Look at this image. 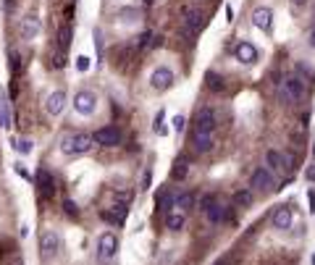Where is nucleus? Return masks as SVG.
<instances>
[{"label": "nucleus", "instance_id": "79ce46f5", "mask_svg": "<svg viewBox=\"0 0 315 265\" xmlns=\"http://www.w3.org/2000/svg\"><path fill=\"white\" fill-rule=\"evenodd\" d=\"M307 200H310V210H315V192L307 194Z\"/></svg>", "mask_w": 315, "mask_h": 265}, {"label": "nucleus", "instance_id": "dca6fc26", "mask_svg": "<svg viewBox=\"0 0 315 265\" xmlns=\"http://www.w3.org/2000/svg\"><path fill=\"white\" fill-rule=\"evenodd\" d=\"M192 145H195V153L205 155L216 147V137H213V134H205V132H192Z\"/></svg>", "mask_w": 315, "mask_h": 265}, {"label": "nucleus", "instance_id": "1a4fd4ad", "mask_svg": "<svg viewBox=\"0 0 315 265\" xmlns=\"http://www.w3.org/2000/svg\"><path fill=\"white\" fill-rule=\"evenodd\" d=\"M171 84H173V71L168 69V66H158V69L150 74V87L155 89V92H166Z\"/></svg>", "mask_w": 315, "mask_h": 265}, {"label": "nucleus", "instance_id": "a19ab883", "mask_svg": "<svg viewBox=\"0 0 315 265\" xmlns=\"http://www.w3.org/2000/svg\"><path fill=\"white\" fill-rule=\"evenodd\" d=\"M307 42H310V48L315 50V26L310 29V37H307Z\"/></svg>", "mask_w": 315, "mask_h": 265}, {"label": "nucleus", "instance_id": "6ab92c4d", "mask_svg": "<svg viewBox=\"0 0 315 265\" xmlns=\"http://www.w3.org/2000/svg\"><path fill=\"white\" fill-rule=\"evenodd\" d=\"M205 218L210 221L213 226H218V223H224V221H229V208L226 205H221V202H216L210 210L205 213Z\"/></svg>", "mask_w": 315, "mask_h": 265}, {"label": "nucleus", "instance_id": "f3484780", "mask_svg": "<svg viewBox=\"0 0 315 265\" xmlns=\"http://www.w3.org/2000/svg\"><path fill=\"white\" fill-rule=\"evenodd\" d=\"M202 21H205V16H202V11H197V8H189L184 13V29H187L189 34H197Z\"/></svg>", "mask_w": 315, "mask_h": 265}, {"label": "nucleus", "instance_id": "c85d7f7f", "mask_svg": "<svg viewBox=\"0 0 315 265\" xmlns=\"http://www.w3.org/2000/svg\"><path fill=\"white\" fill-rule=\"evenodd\" d=\"M0 126H11V113H8V103H5L3 92H0Z\"/></svg>", "mask_w": 315, "mask_h": 265}, {"label": "nucleus", "instance_id": "ddd939ff", "mask_svg": "<svg viewBox=\"0 0 315 265\" xmlns=\"http://www.w3.org/2000/svg\"><path fill=\"white\" fill-rule=\"evenodd\" d=\"M66 108V89H56V92L48 95V100H45V110H48V116H60Z\"/></svg>", "mask_w": 315, "mask_h": 265}, {"label": "nucleus", "instance_id": "9b49d317", "mask_svg": "<svg viewBox=\"0 0 315 265\" xmlns=\"http://www.w3.org/2000/svg\"><path fill=\"white\" fill-rule=\"evenodd\" d=\"M291 221H294V213H291V208H289V205H279V208H273V213H271V223H273V229L286 231V229H291Z\"/></svg>", "mask_w": 315, "mask_h": 265}, {"label": "nucleus", "instance_id": "2f4dec72", "mask_svg": "<svg viewBox=\"0 0 315 265\" xmlns=\"http://www.w3.org/2000/svg\"><path fill=\"white\" fill-rule=\"evenodd\" d=\"M63 66H66V53L56 50V53H53V69H63Z\"/></svg>", "mask_w": 315, "mask_h": 265}, {"label": "nucleus", "instance_id": "c03bdc74", "mask_svg": "<svg viewBox=\"0 0 315 265\" xmlns=\"http://www.w3.org/2000/svg\"><path fill=\"white\" fill-rule=\"evenodd\" d=\"M291 3H294V5H302V3H305V0H291Z\"/></svg>", "mask_w": 315, "mask_h": 265}, {"label": "nucleus", "instance_id": "a211bd4d", "mask_svg": "<svg viewBox=\"0 0 315 265\" xmlns=\"http://www.w3.org/2000/svg\"><path fill=\"white\" fill-rule=\"evenodd\" d=\"M184 226H187V213H181V210H171V213L166 215V229L179 234Z\"/></svg>", "mask_w": 315, "mask_h": 265}, {"label": "nucleus", "instance_id": "b1692460", "mask_svg": "<svg viewBox=\"0 0 315 265\" xmlns=\"http://www.w3.org/2000/svg\"><path fill=\"white\" fill-rule=\"evenodd\" d=\"M195 202H197V194H195V192H181V194H176V210H181V213L192 210V208H195Z\"/></svg>", "mask_w": 315, "mask_h": 265}, {"label": "nucleus", "instance_id": "39448f33", "mask_svg": "<svg viewBox=\"0 0 315 265\" xmlns=\"http://www.w3.org/2000/svg\"><path fill=\"white\" fill-rule=\"evenodd\" d=\"M74 110L79 113V116H92V113L97 110V95L92 92V89H79V92L74 95Z\"/></svg>", "mask_w": 315, "mask_h": 265}, {"label": "nucleus", "instance_id": "f257e3e1", "mask_svg": "<svg viewBox=\"0 0 315 265\" xmlns=\"http://www.w3.org/2000/svg\"><path fill=\"white\" fill-rule=\"evenodd\" d=\"M60 153L68 155V158H76V155H84L89 153L92 147H95V142H92V134L87 132H66L60 134Z\"/></svg>", "mask_w": 315, "mask_h": 265}, {"label": "nucleus", "instance_id": "412c9836", "mask_svg": "<svg viewBox=\"0 0 315 265\" xmlns=\"http://www.w3.org/2000/svg\"><path fill=\"white\" fill-rule=\"evenodd\" d=\"M252 200H255V192H252L250 186L236 189V192H234V205H236V208H250Z\"/></svg>", "mask_w": 315, "mask_h": 265}, {"label": "nucleus", "instance_id": "ea45409f", "mask_svg": "<svg viewBox=\"0 0 315 265\" xmlns=\"http://www.w3.org/2000/svg\"><path fill=\"white\" fill-rule=\"evenodd\" d=\"M305 179H307V181H315V163H313L310 168L305 171Z\"/></svg>", "mask_w": 315, "mask_h": 265}, {"label": "nucleus", "instance_id": "393cba45", "mask_svg": "<svg viewBox=\"0 0 315 265\" xmlns=\"http://www.w3.org/2000/svg\"><path fill=\"white\" fill-rule=\"evenodd\" d=\"M158 208L160 210H166V215L171 213V210H176V194L171 192V189H163L158 197Z\"/></svg>", "mask_w": 315, "mask_h": 265}, {"label": "nucleus", "instance_id": "de8ad7c7", "mask_svg": "<svg viewBox=\"0 0 315 265\" xmlns=\"http://www.w3.org/2000/svg\"><path fill=\"white\" fill-rule=\"evenodd\" d=\"M310 263H313V265H315V255H313V257H310Z\"/></svg>", "mask_w": 315, "mask_h": 265}, {"label": "nucleus", "instance_id": "4468645a", "mask_svg": "<svg viewBox=\"0 0 315 265\" xmlns=\"http://www.w3.org/2000/svg\"><path fill=\"white\" fill-rule=\"evenodd\" d=\"M37 184H40V197L42 200H50V197L56 194V179H53V173L48 168L37 171Z\"/></svg>", "mask_w": 315, "mask_h": 265}, {"label": "nucleus", "instance_id": "f704fd0d", "mask_svg": "<svg viewBox=\"0 0 315 265\" xmlns=\"http://www.w3.org/2000/svg\"><path fill=\"white\" fill-rule=\"evenodd\" d=\"M184 129H187V118L184 116H173V132H184Z\"/></svg>", "mask_w": 315, "mask_h": 265}, {"label": "nucleus", "instance_id": "423d86ee", "mask_svg": "<svg viewBox=\"0 0 315 265\" xmlns=\"http://www.w3.org/2000/svg\"><path fill=\"white\" fill-rule=\"evenodd\" d=\"M60 249V237L56 231H42L40 234V257L42 260H53Z\"/></svg>", "mask_w": 315, "mask_h": 265}, {"label": "nucleus", "instance_id": "4be33fe9", "mask_svg": "<svg viewBox=\"0 0 315 265\" xmlns=\"http://www.w3.org/2000/svg\"><path fill=\"white\" fill-rule=\"evenodd\" d=\"M71 37H74V26L71 24H63V26H60L58 29V50H68V48H71Z\"/></svg>", "mask_w": 315, "mask_h": 265}, {"label": "nucleus", "instance_id": "c756f323", "mask_svg": "<svg viewBox=\"0 0 315 265\" xmlns=\"http://www.w3.org/2000/svg\"><path fill=\"white\" fill-rule=\"evenodd\" d=\"M63 213L71 218V221H76V218H79V205H76L74 200H68V197H66V200H63Z\"/></svg>", "mask_w": 315, "mask_h": 265}, {"label": "nucleus", "instance_id": "cd10ccee", "mask_svg": "<svg viewBox=\"0 0 315 265\" xmlns=\"http://www.w3.org/2000/svg\"><path fill=\"white\" fill-rule=\"evenodd\" d=\"M216 202H218V194L207 192V194H202V197H200V210H202V213H207V210H210L213 205H216Z\"/></svg>", "mask_w": 315, "mask_h": 265}, {"label": "nucleus", "instance_id": "9d476101", "mask_svg": "<svg viewBox=\"0 0 315 265\" xmlns=\"http://www.w3.org/2000/svg\"><path fill=\"white\" fill-rule=\"evenodd\" d=\"M42 32V21L34 16V13H29V16H24L19 21V34H21V40H34L37 34Z\"/></svg>", "mask_w": 315, "mask_h": 265}, {"label": "nucleus", "instance_id": "aec40b11", "mask_svg": "<svg viewBox=\"0 0 315 265\" xmlns=\"http://www.w3.org/2000/svg\"><path fill=\"white\" fill-rule=\"evenodd\" d=\"M265 168L268 171H284V153H279V150H265Z\"/></svg>", "mask_w": 315, "mask_h": 265}, {"label": "nucleus", "instance_id": "58836bf2", "mask_svg": "<svg viewBox=\"0 0 315 265\" xmlns=\"http://www.w3.org/2000/svg\"><path fill=\"white\" fill-rule=\"evenodd\" d=\"M16 173H19L21 179H32V176H29V171H27V168H24V165H21V163H16Z\"/></svg>", "mask_w": 315, "mask_h": 265}, {"label": "nucleus", "instance_id": "09e8293b", "mask_svg": "<svg viewBox=\"0 0 315 265\" xmlns=\"http://www.w3.org/2000/svg\"><path fill=\"white\" fill-rule=\"evenodd\" d=\"M313 155H315V142H313Z\"/></svg>", "mask_w": 315, "mask_h": 265}, {"label": "nucleus", "instance_id": "6e6552de", "mask_svg": "<svg viewBox=\"0 0 315 265\" xmlns=\"http://www.w3.org/2000/svg\"><path fill=\"white\" fill-rule=\"evenodd\" d=\"M192 132H205V134L216 132V110L213 108H200L197 116H195V124H192Z\"/></svg>", "mask_w": 315, "mask_h": 265}, {"label": "nucleus", "instance_id": "49530a36", "mask_svg": "<svg viewBox=\"0 0 315 265\" xmlns=\"http://www.w3.org/2000/svg\"><path fill=\"white\" fill-rule=\"evenodd\" d=\"M144 3H147V5H152V3H155V0H144Z\"/></svg>", "mask_w": 315, "mask_h": 265}, {"label": "nucleus", "instance_id": "f03ea898", "mask_svg": "<svg viewBox=\"0 0 315 265\" xmlns=\"http://www.w3.org/2000/svg\"><path fill=\"white\" fill-rule=\"evenodd\" d=\"M279 95H281V100L286 105H294L299 100H305V81L299 77H284Z\"/></svg>", "mask_w": 315, "mask_h": 265}, {"label": "nucleus", "instance_id": "a878e982", "mask_svg": "<svg viewBox=\"0 0 315 265\" xmlns=\"http://www.w3.org/2000/svg\"><path fill=\"white\" fill-rule=\"evenodd\" d=\"M205 81H207V89H210V92H224V89H226L224 77H221V74H216V71H207V74H205Z\"/></svg>", "mask_w": 315, "mask_h": 265}, {"label": "nucleus", "instance_id": "2eb2a0df", "mask_svg": "<svg viewBox=\"0 0 315 265\" xmlns=\"http://www.w3.org/2000/svg\"><path fill=\"white\" fill-rule=\"evenodd\" d=\"M234 55H236V60H239V63H244V66H252V63L258 60V48H255L252 42L242 40L239 45H236Z\"/></svg>", "mask_w": 315, "mask_h": 265}, {"label": "nucleus", "instance_id": "5701e85b", "mask_svg": "<svg viewBox=\"0 0 315 265\" xmlns=\"http://www.w3.org/2000/svg\"><path fill=\"white\" fill-rule=\"evenodd\" d=\"M189 173V160L187 158H176L173 160V168H171V179L173 181H184Z\"/></svg>", "mask_w": 315, "mask_h": 265}, {"label": "nucleus", "instance_id": "e433bc0d", "mask_svg": "<svg viewBox=\"0 0 315 265\" xmlns=\"http://www.w3.org/2000/svg\"><path fill=\"white\" fill-rule=\"evenodd\" d=\"M95 50H97V58L103 60V40H100V29H95Z\"/></svg>", "mask_w": 315, "mask_h": 265}, {"label": "nucleus", "instance_id": "bb28decb", "mask_svg": "<svg viewBox=\"0 0 315 265\" xmlns=\"http://www.w3.org/2000/svg\"><path fill=\"white\" fill-rule=\"evenodd\" d=\"M137 19H140V8H121L118 11V21H124V24H134Z\"/></svg>", "mask_w": 315, "mask_h": 265}, {"label": "nucleus", "instance_id": "0eeeda50", "mask_svg": "<svg viewBox=\"0 0 315 265\" xmlns=\"http://www.w3.org/2000/svg\"><path fill=\"white\" fill-rule=\"evenodd\" d=\"M250 189L252 192H271L273 189V173L265 168V165H260V168L252 171L250 176Z\"/></svg>", "mask_w": 315, "mask_h": 265}, {"label": "nucleus", "instance_id": "473e14b6", "mask_svg": "<svg viewBox=\"0 0 315 265\" xmlns=\"http://www.w3.org/2000/svg\"><path fill=\"white\" fill-rule=\"evenodd\" d=\"M16 150L21 155H29L32 153V139H16Z\"/></svg>", "mask_w": 315, "mask_h": 265}, {"label": "nucleus", "instance_id": "a18cd8bd", "mask_svg": "<svg viewBox=\"0 0 315 265\" xmlns=\"http://www.w3.org/2000/svg\"><path fill=\"white\" fill-rule=\"evenodd\" d=\"M216 265H229V263H226V260H218V263H216Z\"/></svg>", "mask_w": 315, "mask_h": 265}, {"label": "nucleus", "instance_id": "7c9ffc66", "mask_svg": "<svg viewBox=\"0 0 315 265\" xmlns=\"http://www.w3.org/2000/svg\"><path fill=\"white\" fill-rule=\"evenodd\" d=\"M92 69V60L87 58V55H76V71L79 74H87Z\"/></svg>", "mask_w": 315, "mask_h": 265}, {"label": "nucleus", "instance_id": "4c0bfd02", "mask_svg": "<svg viewBox=\"0 0 315 265\" xmlns=\"http://www.w3.org/2000/svg\"><path fill=\"white\" fill-rule=\"evenodd\" d=\"M19 60H21V58H19V53H16V50H11V71H13V74H19Z\"/></svg>", "mask_w": 315, "mask_h": 265}, {"label": "nucleus", "instance_id": "7ed1b4c3", "mask_svg": "<svg viewBox=\"0 0 315 265\" xmlns=\"http://www.w3.org/2000/svg\"><path fill=\"white\" fill-rule=\"evenodd\" d=\"M97 263L100 265H105V263H111L113 257L118 255V237L113 231H105V234H100V239H97Z\"/></svg>", "mask_w": 315, "mask_h": 265}, {"label": "nucleus", "instance_id": "20e7f679", "mask_svg": "<svg viewBox=\"0 0 315 265\" xmlns=\"http://www.w3.org/2000/svg\"><path fill=\"white\" fill-rule=\"evenodd\" d=\"M92 142L100 147H121L124 145V132L118 126H103L92 134Z\"/></svg>", "mask_w": 315, "mask_h": 265}, {"label": "nucleus", "instance_id": "c9c22d12", "mask_svg": "<svg viewBox=\"0 0 315 265\" xmlns=\"http://www.w3.org/2000/svg\"><path fill=\"white\" fill-rule=\"evenodd\" d=\"M150 184H152V168H144V173H142V189H150Z\"/></svg>", "mask_w": 315, "mask_h": 265}, {"label": "nucleus", "instance_id": "37998d69", "mask_svg": "<svg viewBox=\"0 0 315 265\" xmlns=\"http://www.w3.org/2000/svg\"><path fill=\"white\" fill-rule=\"evenodd\" d=\"M226 19H229V21L234 19V8H231V5H226Z\"/></svg>", "mask_w": 315, "mask_h": 265}, {"label": "nucleus", "instance_id": "72a5a7b5", "mask_svg": "<svg viewBox=\"0 0 315 265\" xmlns=\"http://www.w3.org/2000/svg\"><path fill=\"white\" fill-rule=\"evenodd\" d=\"M150 40H152V32L147 29V32H142V34H140V42H137V48H142V50H144V48H150V45H152Z\"/></svg>", "mask_w": 315, "mask_h": 265}, {"label": "nucleus", "instance_id": "f8f14e48", "mask_svg": "<svg viewBox=\"0 0 315 265\" xmlns=\"http://www.w3.org/2000/svg\"><path fill=\"white\" fill-rule=\"evenodd\" d=\"M252 24H255L260 32H271L273 29V11L268 8V5H258V8L252 11Z\"/></svg>", "mask_w": 315, "mask_h": 265}]
</instances>
